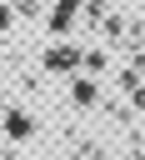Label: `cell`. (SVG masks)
Returning a JSON list of instances; mask_svg holds the SVG:
<instances>
[{
    "mask_svg": "<svg viewBox=\"0 0 145 160\" xmlns=\"http://www.w3.org/2000/svg\"><path fill=\"white\" fill-rule=\"evenodd\" d=\"M5 130H10V135H20V140H25V135H30V130H35V125H30V115H25V110H10V115H5Z\"/></svg>",
    "mask_w": 145,
    "mask_h": 160,
    "instance_id": "1",
    "label": "cell"
},
{
    "mask_svg": "<svg viewBox=\"0 0 145 160\" xmlns=\"http://www.w3.org/2000/svg\"><path fill=\"white\" fill-rule=\"evenodd\" d=\"M70 95H75V105H95V85H90L85 75H80V80L70 85Z\"/></svg>",
    "mask_w": 145,
    "mask_h": 160,
    "instance_id": "2",
    "label": "cell"
},
{
    "mask_svg": "<svg viewBox=\"0 0 145 160\" xmlns=\"http://www.w3.org/2000/svg\"><path fill=\"white\" fill-rule=\"evenodd\" d=\"M5 25H10V5H0V30H5Z\"/></svg>",
    "mask_w": 145,
    "mask_h": 160,
    "instance_id": "3",
    "label": "cell"
}]
</instances>
